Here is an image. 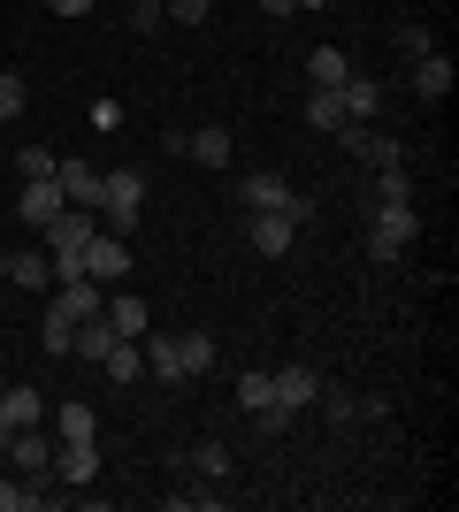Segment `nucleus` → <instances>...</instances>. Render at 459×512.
<instances>
[{
  "label": "nucleus",
  "mask_w": 459,
  "mask_h": 512,
  "mask_svg": "<svg viewBox=\"0 0 459 512\" xmlns=\"http://www.w3.org/2000/svg\"><path fill=\"white\" fill-rule=\"evenodd\" d=\"M138 207H146V176H138V169H108V176H100V230L123 237L138 222Z\"/></svg>",
  "instance_id": "1"
},
{
  "label": "nucleus",
  "mask_w": 459,
  "mask_h": 512,
  "mask_svg": "<svg viewBox=\"0 0 459 512\" xmlns=\"http://www.w3.org/2000/svg\"><path fill=\"white\" fill-rule=\"evenodd\" d=\"M414 230H421V222H414V199H375V245H368L375 268H391V260L414 245Z\"/></svg>",
  "instance_id": "2"
},
{
  "label": "nucleus",
  "mask_w": 459,
  "mask_h": 512,
  "mask_svg": "<svg viewBox=\"0 0 459 512\" xmlns=\"http://www.w3.org/2000/svg\"><path fill=\"white\" fill-rule=\"evenodd\" d=\"M238 199H245V214H291V222H306V214H314V199L291 192L284 176H245Z\"/></svg>",
  "instance_id": "3"
},
{
  "label": "nucleus",
  "mask_w": 459,
  "mask_h": 512,
  "mask_svg": "<svg viewBox=\"0 0 459 512\" xmlns=\"http://www.w3.org/2000/svg\"><path fill=\"white\" fill-rule=\"evenodd\" d=\"M329 138H337L352 161H368V169H398V161H406V153H398V138H383V130H368V123H337Z\"/></svg>",
  "instance_id": "4"
},
{
  "label": "nucleus",
  "mask_w": 459,
  "mask_h": 512,
  "mask_svg": "<svg viewBox=\"0 0 459 512\" xmlns=\"http://www.w3.org/2000/svg\"><path fill=\"white\" fill-rule=\"evenodd\" d=\"M85 276L100 283V291H108V283H123V276H131V245H123L115 230H92V245H85Z\"/></svg>",
  "instance_id": "5"
},
{
  "label": "nucleus",
  "mask_w": 459,
  "mask_h": 512,
  "mask_svg": "<svg viewBox=\"0 0 459 512\" xmlns=\"http://www.w3.org/2000/svg\"><path fill=\"white\" fill-rule=\"evenodd\" d=\"M268 383H276V406H291V413H306L314 406V398H322V375H314V367H268Z\"/></svg>",
  "instance_id": "6"
},
{
  "label": "nucleus",
  "mask_w": 459,
  "mask_h": 512,
  "mask_svg": "<svg viewBox=\"0 0 459 512\" xmlns=\"http://www.w3.org/2000/svg\"><path fill=\"white\" fill-rule=\"evenodd\" d=\"M0 451H16V467H23V474H46V467H54V428L31 421V428H16Z\"/></svg>",
  "instance_id": "7"
},
{
  "label": "nucleus",
  "mask_w": 459,
  "mask_h": 512,
  "mask_svg": "<svg viewBox=\"0 0 459 512\" xmlns=\"http://www.w3.org/2000/svg\"><path fill=\"white\" fill-rule=\"evenodd\" d=\"M54 184H62L69 207H92V214H100V169H92V161H54Z\"/></svg>",
  "instance_id": "8"
},
{
  "label": "nucleus",
  "mask_w": 459,
  "mask_h": 512,
  "mask_svg": "<svg viewBox=\"0 0 459 512\" xmlns=\"http://www.w3.org/2000/svg\"><path fill=\"white\" fill-rule=\"evenodd\" d=\"M46 474H54L62 490H85L92 474H100V451H92V444H54V467H46Z\"/></svg>",
  "instance_id": "9"
},
{
  "label": "nucleus",
  "mask_w": 459,
  "mask_h": 512,
  "mask_svg": "<svg viewBox=\"0 0 459 512\" xmlns=\"http://www.w3.org/2000/svg\"><path fill=\"white\" fill-rule=\"evenodd\" d=\"M337 107H345V123H375V115H383V85L352 69L345 85H337Z\"/></svg>",
  "instance_id": "10"
},
{
  "label": "nucleus",
  "mask_w": 459,
  "mask_h": 512,
  "mask_svg": "<svg viewBox=\"0 0 459 512\" xmlns=\"http://www.w3.org/2000/svg\"><path fill=\"white\" fill-rule=\"evenodd\" d=\"M62 207H69V199H62V184H54V176H46V184H23V192H16V214L31 222V230H46Z\"/></svg>",
  "instance_id": "11"
},
{
  "label": "nucleus",
  "mask_w": 459,
  "mask_h": 512,
  "mask_svg": "<svg viewBox=\"0 0 459 512\" xmlns=\"http://www.w3.org/2000/svg\"><path fill=\"white\" fill-rule=\"evenodd\" d=\"M253 245H261V260H284L299 245V222L291 214H253Z\"/></svg>",
  "instance_id": "12"
},
{
  "label": "nucleus",
  "mask_w": 459,
  "mask_h": 512,
  "mask_svg": "<svg viewBox=\"0 0 459 512\" xmlns=\"http://www.w3.org/2000/svg\"><path fill=\"white\" fill-rule=\"evenodd\" d=\"M46 421H54V444H92V436H100V421H92V406H85V398L54 406Z\"/></svg>",
  "instance_id": "13"
},
{
  "label": "nucleus",
  "mask_w": 459,
  "mask_h": 512,
  "mask_svg": "<svg viewBox=\"0 0 459 512\" xmlns=\"http://www.w3.org/2000/svg\"><path fill=\"white\" fill-rule=\"evenodd\" d=\"M0 283H16V291H46V283H54V260H46V253H8V260H0Z\"/></svg>",
  "instance_id": "14"
},
{
  "label": "nucleus",
  "mask_w": 459,
  "mask_h": 512,
  "mask_svg": "<svg viewBox=\"0 0 459 512\" xmlns=\"http://www.w3.org/2000/svg\"><path fill=\"white\" fill-rule=\"evenodd\" d=\"M184 153H192L199 169H230V130H222V123H199L192 138H184Z\"/></svg>",
  "instance_id": "15"
},
{
  "label": "nucleus",
  "mask_w": 459,
  "mask_h": 512,
  "mask_svg": "<svg viewBox=\"0 0 459 512\" xmlns=\"http://www.w3.org/2000/svg\"><path fill=\"white\" fill-rule=\"evenodd\" d=\"M138 352H146V375L153 383H184V360H176V337H138Z\"/></svg>",
  "instance_id": "16"
},
{
  "label": "nucleus",
  "mask_w": 459,
  "mask_h": 512,
  "mask_svg": "<svg viewBox=\"0 0 459 512\" xmlns=\"http://www.w3.org/2000/svg\"><path fill=\"white\" fill-rule=\"evenodd\" d=\"M108 344H115V321H108V314H85V321H77V344H69V352L100 367V360H108Z\"/></svg>",
  "instance_id": "17"
},
{
  "label": "nucleus",
  "mask_w": 459,
  "mask_h": 512,
  "mask_svg": "<svg viewBox=\"0 0 459 512\" xmlns=\"http://www.w3.org/2000/svg\"><path fill=\"white\" fill-rule=\"evenodd\" d=\"M100 375H108V383H138V375H146V352H138V337H115V344H108V360H100Z\"/></svg>",
  "instance_id": "18"
},
{
  "label": "nucleus",
  "mask_w": 459,
  "mask_h": 512,
  "mask_svg": "<svg viewBox=\"0 0 459 512\" xmlns=\"http://www.w3.org/2000/svg\"><path fill=\"white\" fill-rule=\"evenodd\" d=\"M414 92H421V100H444V92H452V62H444L437 46L414 54Z\"/></svg>",
  "instance_id": "19"
},
{
  "label": "nucleus",
  "mask_w": 459,
  "mask_h": 512,
  "mask_svg": "<svg viewBox=\"0 0 459 512\" xmlns=\"http://www.w3.org/2000/svg\"><path fill=\"white\" fill-rule=\"evenodd\" d=\"M0 413H8V428H31V421H46V398L31 383H8L0 390Z\"/></svg>",
  "instance_id": "20"
},
{
  "label": "nucleus",
  "mask_w": 459,
  "mask_h": 512,
  "mask_svg": "<svg viewBox=\"0 0 459 512\" xmlns=\"http://www.w3.org/2000/svg\"><path fill=\"white\" fill-rule=\"evenodd\" d=\"M306 69H314V92H337L352 77V54H337V46H314L306 54Z\"/></svg>",
  "instance_id": "21"
},
{
  "label": "nucleus",
  "mask_w": 459,
  "mask_h": 512,
  "mask_svg": "<svg viewBox=\"0 0 459 512\" xmlns=\"http://www.w3.org/2000/svg\"><path fill=\"white\" fill-rule=\"evenodd\" d=\"M54 497V474H31V482H0V512H31Z\"/></svg>",
  "instance_id": "22"
},
{
  "label": "nucleus",
  "mask_w": 459,
  "mask_h": 512,
  "mask_svg": "<svg viewBox=\"0 0 459 512\" xmlns=\"http://www.w3.org/2000/svg\"><path fill=\"white\" fill-rule=\"evenodd\" d=\"M176 360H184V375H207V367H215V337H207V329H184V337H176Z\"/></svg>",
  "instance_id": "23"
},
{
  "label": "nucleus",
  "mask_w": 459,
  "mask_h": 512,
  "mask_svg": "<svg viewBox=\"0 0 459 512\" xmlns=\"http://www.w3.org/2000/svg\"><path fill=\"white\" fill-rule=\"evenodd\" d=\"M100 314L115 321V337H146V329H153V321H146V306H138V299H108Z\"/></svg>",
  "instance_id": "24"
},
{
  "label": "nucleus",
  "mask_w": 459,
  "mask_h": 512,
  "mask_svg": "<svg viewBox=\"0 0 459 512\" xmlns=\"http://www.w3.org/2000/svg\"><path fill=\"white\" fill-rule=\"evenodd\" d=\"M238 406H245V413L276 406V383H268V367H253V375H238Z\"/></svg>",
  "instance_id": "25"
},
{
  "label": "nucleus",
  "mask_w": 459,
  "mask_h": 512,
  "mask_svg": "<svg viewBox=\"0 0 459 512\" xmlns=\"http://www.w3.org/2000/svg\"><path fill=\"white\" fill-rule=\"evenodd\" d=\"M192 467L207 474V482H222V474H230V444H215V436H199V444H192Z\"/></svg>",
  "instance_id": "26"
},
{
  "label": "nucleus",
  "mask_w": 459,
  "mask_h": 512,
  "mask_svg": "<svg viewBox=\"0 0 459 512\" xmlns=\"http://www.w3.org/2000/svg\"><path fill=\"white\" fill-rule=\"evenodd\" d=\"M39 337H46V352H54V360H62L69 344H77V321H69L62 306H46V329H39Z\"/></svg>",
  "instance_id": "27"
},
{
  "label": "nucleus",
  "mask_w": 459,
  "mask_h": 512,
  "mask_svg": "<svg viewBox=\"0 0 459 512\" xmlns=\"http://www.w3.org/2000/svg\"><path fill=\"white\" fill-rule=\"evenodd\" d=\"M23 107H31V85H23L16 69H0V123H16Z\"/></svg>",
  "instance_id": "28"
},
{
  "label": "nucleus",
  "mask_w": 459,
  "mask_h": 512,
  "mask_svg": "<svg viewBox=\"0 0 459 512\" xmlns=\"http://www.w3.org/2000/svg\"><path fill=\"white\" fill-rule=\"evenodd\" d=\"M16 176H23V184H46V176H54V153H46V146H23L16 153Z\"/></svg>",
  "instance_id": "29"
},
{
  "label": "nucleus",
  "mask_w": 459,
  "mask_h": 512,
  "mask_svg": "<svg viewBox=\"0 0 459 512\" xmlns=\"http://www.w3.org/2000/svg\"><path fill=\"white\" fill-rule=\"evenodd\" d=\"M306 123H314V130H337V123H345L337 92H314V100H306Z\"/></svg>",
  "instance_id": "30"
},
{
  "label": "nucleus",
  "mask_w": 459,
  "mask_h": 512,
  "mask_svg": "<svg viewBox=\"0 0 459 512\" xmlns=\"http://www.w3.org/2000/svg\"><path fill=\"white\" fill-rule=\"evenodd\" d=\"M375 176H383L375 199H414V176H406V169H375Z\"/></svg>",
  "instance_id": "31"
},
{
  "label": "nucleus",
  "mask_w": 459,
  "mask_h": 512,
  "mask_svg": "<svg viewBox=\"0 0 459 512\" xmlns=\"http://www.w3.org/2000/svg\"><path fill=\"white\" fill-rule=\"evenodd\" d=\"M429 46H437V39H429V23H398V54H429Z\"/></svg>",
  "instance_id": "32"
},
{
  "label": "nucleus",
  "mask_w": 459,
  "mask_h": 512,
  "mask_svg": "<svg viewBox=\"0 0 459 512\" xmlns=\"http://www.w3.org/2000/svg\"><path fill=\"white\" fill-rule=\"evenodd\" d=\"M161 16H169V0H131V23H138V31H153Z\"/></svg>",
  "instance_id": "33"
},
{
  "label": "nucleus",
  "mask_w": 459,
  "mask_h": 512,
  "mask_svg": "<svg viewBox=\"0 0 459 512\" xmlns=\"http://www.w3.org/2000/svg\"><path fill=\"white\" fill-rule=\"evenodd\" d=\"M207 8H215V0H169V16H176V23H199Z\"/></svg>",
  "instance_id": "34"
},
{
  "label": "nucleus",
  "mask_w": 459,
  "mask_h": 512,
  "mask_svg": "<svg viewBox=\"0 0 459 512\" xmlns=\"http://www.w3.org/2000/svg\"><path fill=\"white\" fill-rule=\"evenodd\" d=\"M54 16H92V0H46Z\"/></svg>",
  "instance_id": "35"
},
{
  "label": "nucleus",
  "mask_w": 459,
  "mask_h": 512,
  "mask_svg": "<svg viewBox=\"0 0 459 512\" xmlns=\"http://www.w3.org/2000/svg\"><path fill=\"white\" fill-rule=\"evenodd\" d=\"M261 8H268V16H291V8H299V0H261Z\"/></svg>",
  "instance_id": "36"
},
{
  "label": "nucleus",
  "mask_w": 459,
  "mask_h": 512,
  "mask_svg": "<svg viewBox=\"0 0 459 512\" xmlns=\"http://www.w3.org/2000/svg\"><path fill=\"white\" fill-rule=\"evenodd\" d=\"M0 260H8V253H0Z\"/></svg>",
  "instance_id": "37"
}]
</instances>
